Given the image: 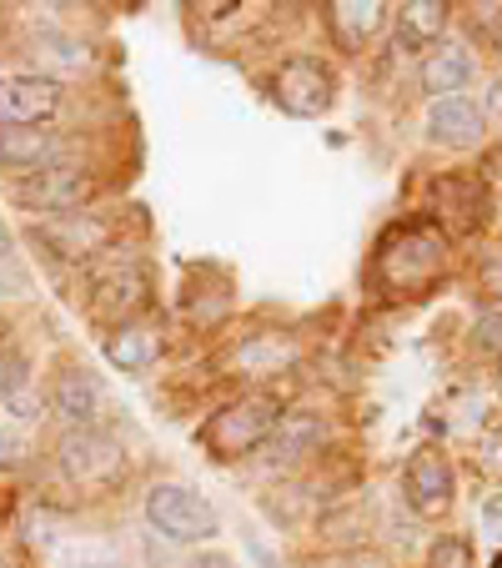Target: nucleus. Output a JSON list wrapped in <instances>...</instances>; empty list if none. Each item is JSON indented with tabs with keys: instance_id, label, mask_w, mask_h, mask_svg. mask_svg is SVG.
<instances>
[{
	"instance_id": "1",
	"label": "nucleus",
	"mask_w": 502,
	"mask_h": 568,
	"mask_svg": "<svg viewBox=\"0 0 502 568\" xmlns=\"http://www.w3.org/2000/svg\"><path fill=\"white\" fill-rule=\"evenodd\" d=\"M61 473L81 488V494H111L126 478V448L101 428H71L55 448Z\"/></svg>"
},
{
	"instance_id": "2",
	"label": "nucleus",
	"mask_w": 502,
	"mask_h": 568,
	"mask_svg": "<svg viewBox=\"0 0 502 568\" xmlns=\"http://www.w3.org/2000/svg\"><path fill=\"white\" fill-rule=\"evenodd\" d=\"M277 423H281V408L272 397H242V403H226L222 413H212L196 438L212 448V458H242V453L262 448Z\"/></svg>"
},
{
	"instance_id": "3",
	"label": "nucleus",
	"mask_w": 502,
	"mask_h": 568,
	"mask_svg": "<svg viewBox=\"0 0 502 568\" xmlns=\"http://www.w3.org/2000/svg\"><path fill=\"white\" fill-rule=\"evenodd\" d=\"M146 524L172 544H206L222 534V518L196 488L186 483H156L146 494Z\"/></svg>"
},
{
	"instance_id": "4",
	"label": "nucleus",
	"mask_w": 502,
	"mask_h": 568,
	"mask_svg": "<svg viewBox=\"0 0 502 568\" xmlns=\"http://www.w3.org/2000/svg\"><path fill=\"white\" fill-rule=\"evenodd\" d=\"M402 494L412 504L417 518H442L452 508V468H448V453L442 448H417L407 458L402 473Z\"/></svg>"
},
{
	"instance_id": "5",
	"label": "nucleus",
	"mask_w": 502,
	"mask_h": 568,
	"mask_svg": "<svg viewBox=\"0 0 502 568\" xmlns=\"http://www.w3.org/2000/svg\"><path fill=\"white\" fill-rule=\"evenodd\" d=\"M96 182L75 166H45V172H31L21 186H16V202L31 206V212H55V216H71L81 202H91Z\"/></svg>"
},
{
	"instance_id": "6",
	"label": "nucleus",
	"mask_w": 502,
	"mask_h": 568,
	"mask_svg": "<svg viewBox=\"0 0 502 568\" xmlns=\"http://www.w3.org/2000/svg\"><path fill=\"white\" fill-rule=\"evenodd\" d=\"M277 106L287 111V116H321V111L331 106V71L321 61H311V55H297V61H287L277 71Z\"/></svg>"
},
{
	"instance_id": "7",
	"label": "nucleus",
	"mask_w": 502,
	"mask_h": 568,
	"mask_svg": "<svg viewBox=\"0 0 502 568\" xmlns=\"http://www.w3.org/2000/svg\"><path fill=\"white\" fill-rule=\"evenodd\" d=\"M442 257H448V252H442V236L428 232V226H412V232H402V242L382 257V267H387V282H392V287L412 292V287H428V282L438 277Z\"/></svg>"
},
{
	"instance_id": "8",
	"label": "nucleus",
	"mask_w": 502,
	"mask_h": 568,
	"mask_svg": "<svg viewBox=\"0 0 502 568\" xmlns=\"http://www.w3.org/2000/svg\"><path fill=\"white\" fill-rule=\"evenodd\" d=\"M146 297H151V282L136 262H116V267H106L91 282V312H96L101 322H116V327L126 317H136V312L146 307Z\"/></svg>"
},
{
	"instance_id": "9",
	"label": "nucleus",
	"mask_w": 502,
	"mask_h": 568,
	"mask_svg": "<svg viewBox=\"0 0 502 568\" xmlns=\"http://www.w3.org/2000/svg\"><path fill=\"white\" fill-rule=\"evenodd\" d=\"M61 106V87L51 75H11L0 81V121L6 126H41Z\"/></svg>"
},
{
	"instance_id": "10",
	"label": "nucleus",
	"mask_w": 502,
	"mask_h": 568,
	"mask_svg": "<svg viewBox=\"0 0 502 568\" xmlns=\"http://www.w3.org/2000/svg\"><path fill=\"white\" fill-rule=\"evenodd\" d=\"M41 242L65 262H91L96 252L111 247V226L91 212H71V216H51L41 226Z\"/></svg>"
},
{
	"instance_id": "11",
	"label": "nucleus",
	"mask_w": 502,
	"mask_h": 568,
	"mask_svg": "<svg viewBox=\"0 0 502 568\" xmlns=\"http://www.w3.org/2000/svg\"><path fill=\"white\" fill-rule=\"evenodd\" d=\"M51 408L61 413L71 428H96L101 408H106V387H101L96 373H86V367H71V373L55 377Z\"/></svg>"
},
{
	"instance_id": "12",
	"label": "nucleus",
	"mask_w": 502,
	"mask_h": 568,
	"mask_svg": "<svg viewBox=\"0 0 502 568\" xmlns=\"http://www.w3.org/2000/svg\"><path fill=\"white\" fill-rule=\"evenodd\" d=\"M65 141L55 131H35V126H6L0 131V161L16 166V172H45V166H61Z\"/></svg>"
},
{
	"instance_id": "13",
	"label": "nucleus",
	"mask_w": 502,
	"mask_h": 568,
	"mask_svg": "<svg viewBox=\"0 0 502 568\" xmlns=\"http://www.w3.org/2000/svg\"><path fill=\"white\" fill-rule=\"evenodd\" d=\"M291 357H297V347L287 343L281 333H252L246 343H236L232 353H226V373H242V377H272L281 373V367H291Z\"/></svg>"
},
{
	"instance_id": "14",
	"label": "nucleus",
	"mask_w": 502,
	"mask_h": 568,
	"mask_svg": "<svg viewBox=\"0 0 502 568\" xmlns=\"http://www.w3.org/2000/svg\"><path fill=\"white\" fill-rule=\"evenodd\" d=\"M428 126L438 141H448V146H478L482 136H488V116H482L478 106H472L468 97H448V101H432L428 111Z\"/></svg>"
},
{
	"instance_id": "15",
	"label": "nucleus",
	"mask_w": 502,
	"mask_h": 568,
	"mask_svg": "<svg viewBox=\"0 0 502 568\" xmlns=\"http://www.w3.org/2000/svg\"><path fill=\"white\" fill-rule=\"evenodd\" d=\"M106 357L121 367V373H151V363L161 357V333L146 327V322H126L106 337Z\"/></svg>"
},
{
	"instance_id": "16",
	"label": "nucleus",
	"mask_w": 502,
	"mask_h": 568,
	"mask_svg": "<svg viewBox=\"0 0 502 568\" xmlns=\"http://www.w3.org/2000/svg\"><path fill=\"white\" fill-rule=\"evenodd\" d=\"M442 31H448V6L442 0H412V6H402V21H397V45L428 51L442 41Z\"/></svg>"
},
{
	"instance_id": "17",
	"label": "nucleus",
	"mask_w": 502,
	"mask_h": 568,
	"mask_svg": "<svg viewBox=\"0 0 502 568\" xmlns=\"http://www.w3.org/2000/svg\"><path fill=\"white\" fill-rule=\"evenodd\" d=\"M472 81V55L462 45H442L422 61V91H432L438 101H448L452 91H462Z\"/></svg>"
},
{
	"instance_id": "18",
	"label": "nucleus",
	"mask_w": 502,
	"mask_h": 568,
	"mask_svg": "<svg viewBox=\"0 0 502 568\" xmlns=\"http://www.w3.org/2000/svg\"><path fill=\"white\" fill-rule=\"evenodd\" d=\"M387 21V6L382 0H337L331 6V31L342 45H362L367 36H377Z\"/></svg>"
},
{
	"instance_id": "19",
	"label": "nucleus",
	"mask_w": 502,
	"mask_h": 568,
	"mask_svg": "<svg viewBox=\"0 0 502 568\" xmlns=\"http://www.w3.org/2000/svg\"><path fill=\"white\" fill-rule=\"evenodd\" d=\"M267 443L281 453V458H301V453H311L321 443V423L311 418V413H281V423L272 428Z\"/></svg>"
},
{
	"instance_id": "20",
	"label": "nucleus",
	"mask_w": 502,
	"mask_h": 568,
	"mask_svg": "<svg viewBox=\"0 0 502 568\" xmlns=\"http://www.w3.org/2000/svg\"><path fill=\"white\" fill-rule=\"evenodd\" d=\"M25 287H31V277H25V267L16 262L11 236L0 232V292H11V297H25Z\"/></svg>"
},
{
	"instance_id": "21",
	"label": "nucleus",
	"mask_w": 502,
	"mask_h": 568,
	"mask_svg": "<svg viewBox=\"0 0 502 568\" xmlns=\"http://www.w3.org/2000/svg\"><path fill=\"white\" fill-rule=\"evenodd\" d=\"M21 387H25V357L11 353V347H0V403L21 397Z\"/></svg>"
},
{
	"instance_id": "22",
	"label": "nucleus",
	"mask_w": 502,
	"mask_h": 568,
	"mask_svg": "<svg viewBox=\"0 0 502 568\" xmlns=\"http://www.w3.org/2000/svg\"><path fill=\"white\" fill-rule=\"evenodd\" d=\"M432 568H472V548L462 544V538H442V544L432 548Z\"/></svg>"
},
{
	"instance_id": "23",
	"label": "nucleus",
	"mask_w": 502,
	"mask_h": 568,
	"mask_svg": "<svg viewBox=\"0 0 502 568\" xmlns=\"http://www.w3.org/2000/svg\"><path fill=\"white\" fill-rule=\"evenodd\" d=\"M25 458V433L11 428V423H0V468H16Z\"/></svg>"
},
{
	"instance_id": "24",
	"label": "nucleus",
	"mask_w": 502,
	"mask_h": 568,
	"mask_svg": "<svg viewBox=\"0 0 502 568\" xmlns=\"http://www.w3.org/2000/svg\"><path fill=\"white\" fill-rule=\"evenodd\" d=\"M478 347L492 357H502V312H488V317L478 322Z\"/></svg>"
},
{
	"instance_id": "25",
	"label": "nucleus",
	"mask_w": 502,
	"mask_h": 568,
	"mask_svg": "<svg viewBox=\"0 0 502 568\" xmlns=\"http://www.w3.org/2000/svg\"><path fill=\"white\" fill-rule=\"evenodd\" d=\"M71 568H121V558L111 554V548H81V554L71 558Z\"/></svg>"
},
{
	"instance_id": "26",
	"label": "nucleus",
	"mask_w": 502,
	"mask_h": 568,
	"mask_svg": "<svg viewBox=\"0 0 502 568\" xmlns=\"http://www.w3.org/2000/svg\"><path fill=\"white\" fill-rule=\"evenodd\" d=\"M482 528H488V534L502 544V494H488V498H482Z\"/></svg>"
},
{
	"instance_id": "27",
	"label": "nucleus",
	"mask_w": 502,
	"mask_h": 568,
	"mask_svg": "<svg viewBox=\"0 0 502 568\" xmlns=\"http://www.w3.org/2000/svg\"><path fill=\"white\" fill-rule=\"evenodd\" d=\"M331 568H387V564L377 554H347V558H337Z\"/></svg>"
},
{
	"instance_id": "28",
	"label": "nucleus",
	"mask_w": 502,
	"mask_h": 568,
	"mask_svg": "<svg viewBox=\"0 0 502 568\" xmlns=\"http://www.w3.org/2000/svg\"><path fill=\"white\" fill-rule=\"evenodd\" d=\"M186 568H236L226 554H196V558H186Z\"/></svg>"
},
{
	"instance_id": "29",
	"label": "nucleus",
	"mask_w": 502,
	"mask_h": 568,
	"mask_svg": "<svg viewBox=\"0 0 502 568\" xmlns=\"http://www.w3.org/2000/svg\"><path fill=\"white\" fill-rule=\"evenodd\" d=\"M482 282H488V292L502 302V257H492V262H488V272H482Z\"/></svg>"
},
{
	"instance_id": "30",
	"label": "nucleus",
	"mask_w": 502,
	"mask_h": 568,
	"mask_svg": "<svg viewBox=\"0 0 502 568\" xmlns=\"http://www.w3.org/2000/svg\"><path fill=\"white\" fill-rule=\"evenodd\" d=\"M488 106H492V111H498V116H502V81H498V87H492V97H488Z\"/></svg>"
},
{
	"instance_id": "31",
	"label": "nucleus",
	"mask_w": 502,
	"mask_h": 568,
	"mask_svg": "<svg viewBox=\"0 0 502 568\" xmlns=\"http://www.w3.org/2000/svg\"><path fill=\"white\" fill-rule=\"evenodd\" d=\"M498 45H502V36H498Z\"/></svg>"
},
{
	"instance_id": "32",
	"label": "nucleus",
	"mask_w": 502,
	"mask_h": 568,
	"mask_svg": "<svg viewBox=\"0 0 502 568\" xmlns=\"http://www.w3.org/2000/svg\"><path fill=\"white\" fill-rule=\"evenodd\" d=\"M0 568H6V564H0Z\"/></svg>"
},
{
	"instance_id": "33",
	"label": "nucleus",
	"mask_w": 502,
	"mask_h": 568,
	"mask_svg": "<svg viewBox=\"0 0 502 568\" xmlns=\"http://www.w3.org/2000/svg\"><path fill=\"white\" fill-rule=\"evenodd\" d=\"M498 568H502V564H498Z\"/></svg>"
}]
</instances>
